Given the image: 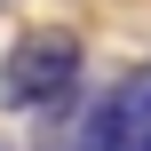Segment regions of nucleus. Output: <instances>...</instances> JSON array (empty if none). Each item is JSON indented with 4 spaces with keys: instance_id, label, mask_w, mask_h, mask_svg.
Listing matches in <instances>:
<instances>
[{
    "instance_id": "7ed1b4c3",
    "label": "nucleus",
    "mask_w": 151,
    "mask_h": 151,
    "mask_svg": "<svg viewBox=\"0 0 151 151\" xmlns=\"http://www.w3.org/2000/svg\"><path fill=\"white\" fill-rule=\"evenodd\" d=\"M119 96H127V111H135V119H143V127H151V72H143V80H127Z\"/></svg>"
},
{
    "instance_id": "20e7f679",
    "label": "nucleus",
    "mask_w": 151,
    "mask_h": 151,
    "mask_svg": "<svg viewBox=\"0 0 151 151\" xmlns=\"http://www.w3.org/2000/svg\"><path fill=\"white\" fill-rule=\"evenodd\" d=\"M135 151H151V127H143V143H135Z\"/></svg>"
},
{
    "instance_id": "f257e3e1",
    "label": "nucleus",
    "mask_w": 151,
    "mask_h": 151,
    "mask_svg": "<svg viewBox=\"0 0 151 151\" xmlns=\"http://www.w3.org/2000/svg\"><path fill=\"white\" fill-rule=\"evenodd\" d=\"M80 64H88L80 32H64V24L24 32V40L0 56V104H8V111H48V104H64V96L80 88Z\"/></svg>"
},
{
    "instance_id": "f03ea898",
    "label": "nucleus",
    "mask_w": 151,
    "mask_h": 151,
    "mask_svg": "<svg viewBox=\"0 0 151 151\" xmlns=\"http://www.w3.org/2000/svg\"><path fill=\"white\" fill-rule=\"evenodd\" d=\"M135 143H143V119L127 111V96L96 104V111H88V127H80V151H135Z\"/></svg>"
}]
</instances>
